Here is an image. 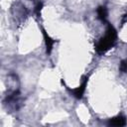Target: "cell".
<instances>
[{"instance_id":"cell-1","label":"cell","mask_w":127,"mask_h":127,"mask_svg":"<svg viewBox=\"0 0 127 127\" xmlns=\"http://www.w3.org/2000/svg\"><path fill=\"white\" fill-rule=\"evenodd\" d=\"M116 39H117V33H116L115 28L111 24H108L105 35L96 44V47H95L96 52L98 54L106 53L109 49H111L114 46V44L116 42Z\"/></svg>"},{"instance_id":"cell-2","label":"cell","mask_w":127,"mask_h":127,"mask_svg":"<svg viewBox=\"0 0 127 127\" xmlns=\"http://www.w3.org/2000/svg\"><path fill=\"white\" fill-rule=\"evenodd\" d=\"M87 80H88V77H87V76H83L80 85L77 86L76 88L72 89V93H73V96H74L75 98L80 99V98L83 96V93H84V91H85V87H86V84H87Z\"/></svg>"},{"instance_id":"cell-3","label":"cell","mask_w":127,"mask_h":127,"mask_svg":"<svg viewBox=\"0 0 127 127\" xmlns=\"http://www.w3.org/2000/svg\"><path fill=\"white\" fill-rule=\"evenodd\" d=\"M43 35H44V39H45V44H46V48H47V53L50 54L52 52V49H53V46L55 44V40H53L48 34L47 32L43 29Z\"/></svg>"},{"instance_id":"cell-4","label":"cell","mask_w":127,"mask_h":127,"mask_svg":"<svg viewBox=\"0 0 127 127\" xmlns=\"http://www.w3.org/2000/svg\"><path fill=\"white\" fill-rule=\"evenodd\" d=\"M108 124L112 125V126H124L126 124V119H125V117H123L121 115H118L116 117L111 118L109 120Z\"/></svg>"},{"instance_id":"cell-5","label":"cell","mask_w":127,"mask_h":127,"mask_svg":"<svg viewBox=\"0 0 127 127\" xmlns=\"http://www.w3.org/2000/svg\"><path fill=\"white\" fill-rule=\"evenodd\" d=\"M97 17L99 20L101 21H106V18H107V15H108V12H107V9L105 6H99L97 8Z\"/></svg>"},{"instance_id":"cell-6","label":"cell","mask_w":127,"mask_h":127,"mask_svg":"<svg viewBox=\"0 0 127 127\" xmlns=\"http://www.w3.org/2000/svg\"><path fill=\"white\" fill-rule=\"evenodd\" d=\"M120 69L123 72H127V60H124L120 64Z\"/></svg>"},{"instance_id":"cell-7","label":"cell","mask_w":127,"mask_h":127,"mask_svg":"<svg viewBox=\"0 0 127 127\" xmlns=\"http://www.w3.org/2000/svg\"><path fill=\"white\" fill-rule=\"evenodd\" d=\"M42 8H43V3H42V2H39V3H38V5H37V7H36V12H37V14H38V15L40 14V12H41Z\"/></svg>"}]
</instances>
